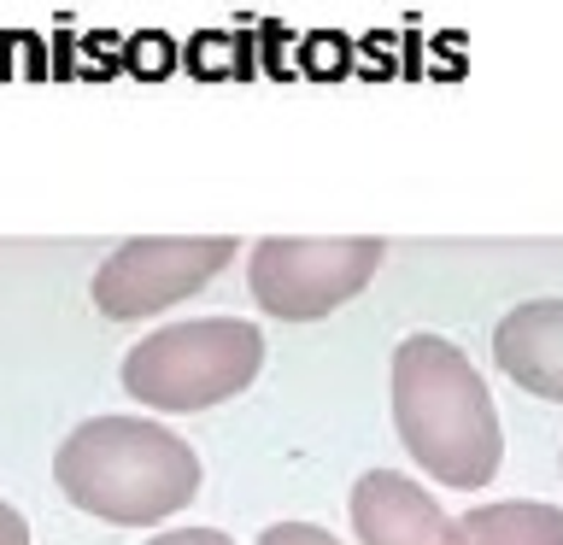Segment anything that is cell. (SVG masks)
<instances>
[{
  "label": "cell",
  "instance_id": "cell-1",
  "mask_svg": "<svg viewBox=\"0 0 563 545\" xmlns=\"http://www.w3.org/2000/svg\"><path fill=\"white\" fill-rule=\"evenodd\" d=\"M394 429L417 469L440 487L475 492L499 475L505 434L493 393L440 334H405L394 346Z\"/></svg>",
  "mask_w": 563,
  "mask_h": 545
},
{
  "label": "cell",
  "instance_id": "cell-10",
  "mask_svg": "<svg viewBox=\"0 0 563 545\" xmlns=\"http://www.w3.org/2000/svg\"><path fill=\"white\" fill-rule=\"evenodd\" d=\"M147 545H235L223 527H170V534H153Z\"/></svg>",
  "mask_w": 563,
  "mask_h": 545
},
{
  "label": "cell",
  "instance_id": "cell-11",
  "mask_svg": "<svg viewBox=\"0 0 563 545\" xmlns=\"http://www.w3.org/2000/svg\"><path fill=\"white\" fill-rule=\"evenodd\" d=\"M0 545H30V522L18 516V504L0 499Z\"/></svg>",
  "mask_w": 563,
  "mask_h": 545
},
{
  "label": "cell",
  "instance_id": "cell-4",
  "mask_svg": "<svg viewBox=\"0 0 563 545\" xmlns=\"http://www.w3.org/2000/svg\"><path fill=\"white\" fill-rule=\"evenodd\" d=\"M387 246L376 235H271L246 258V288L264 316L317 323L364 293Z\"/></svg>",
  "mask_w": 563,
  "mask_h": 545
},
{
  "label": "cell",
  "instance_id": "cell-3",
  "mask_svg": "<svg viewBox=\"0 0 563 545\" xmlns=\"http://www.w3.org/2000/svg\"><path fill=\"white\" fill-rule=\"evenodd\" d=\"M264 369V334L241 316H194L130 346L118 381L153 411H211L246 393Z\"/></svg>",
  "mask_w": 563,
  "mask_h": 545
},
{
  "label": "cell",
  "instance_id": "cell-7",
  "mask_svg": "<svg viewBox=\"0 0 563 545\" xmlns=\"http://www.w3.org/2000/svg\"><path fill=\"white\" fill-rule=\"evenodd\" d=\"M493 364L522 393L563 404V299H528L493 329Z\"/></svg>",
  "mask_w": 563,
  "mask_h": 545
},
{
  "label": "cell",
  "instance_id": "cell-5",
  "mask_svg": "<svg viewBox=\"0 0 563 545\" xmlns=\"http://www.w3.org/2000/svg\"><path fill=\"white\" fill-rule=\"evenodd\" d=\"M235 258L229 235H141L123 241L112 258L95 270V311L112 323H135V316L170 311L176 299L200 293L223 264Z\"/></svg>",
  "mask_w": 563,
  "mask_h": 545
},
{
  "label": "cell",
  "instance_id": "cell-12",
  "mask_svg": "<svg viewBox=\"0 0 563 545\" xmlns=\"http://www.w3.org/2000/svg\"><path fill=\"white\" fill-rule=\"evenodd\" d=\"M558 464H563V457H558Z\"/></svg>",
  "mask_w": 563,
  "mask_h": 545
},
{
  "label": "cell",
  "instance_id": "cell-6",
  "mask_svg": "<svg viewBox=\"0 0 563 545\" xmlns=\"http://www.w3.org/2000/svg\"><path fill=\"white\" fill-rule=\"evenodd\" d=\"M352 527H358V545H464V527L399 469L358 475Z\"/></svg>",
  "mask_w": 563,
  "mask_h": 545
},
{
  "label": "cell",
  "instance_id": "cell-9",
  "mask_svg": "<svg viewBox=\"0 0 563 545\" xmlns=\"http://www.w3.org/2000/svg\"><path fill=\"white\" fill-rule=\"evenodd\" d=\"M258 545H341V540L329 527H311V522H276L258 534Z\"/></svg>",
  "mask_w": 563,
  "mask_h": 545
},
{
  "label": "cell",
  "instance_id": "cell-8",
  "mask_svg": "<svg viewBox=\"0 0 563 545\" xmlns=\"http://www.w3.org/2000/svg\"><path fill=\"white\" fill-rule=\"evenodd\" d=\"M457 527H464V545H563V510L540 499L475 504Z\"/></svg>",
  "mask_w": 563,
  "mask_h": 545
},
{
  "label": "cell",
  "instance_id": "cell-2",
  "mask_svg": "<svg viewBox=\"0 0 563 545\" xmlns=\"http://www.w3.org/2000/svg\"><path fill=\"white\" fill-rule=\"evenodd\" d=\"M53 481L77 510L118 527H153L200 499V457L147 416H88L53 452Z\"/></svg>",
  "mask_w": 563,
  "mask_h": 545
}]
</instances>
